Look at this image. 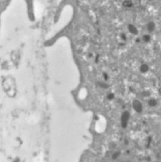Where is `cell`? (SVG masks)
I'll return each mask as SVG.
<instances>
[{"instance_id":"obj_1","label":"cell","mask_w":161,"mask_h":162,"mask_svg":"<svg viewBox=\"0 0 161 162\" xmlns=\"http://www.w3.org/2000/svg\"><path fill=\"white\" fill-rule=\"evenodd\" d=\"M129 114L127 113V112H126V113L123 115V117H122L121 123L122 127H123V128L126 127V126L129 122Z\"/></svg>"}]
</instances>
